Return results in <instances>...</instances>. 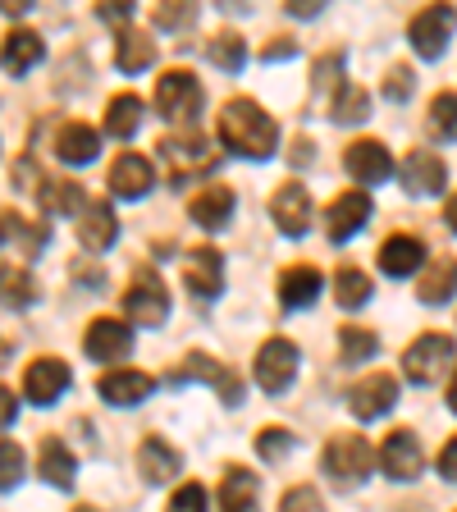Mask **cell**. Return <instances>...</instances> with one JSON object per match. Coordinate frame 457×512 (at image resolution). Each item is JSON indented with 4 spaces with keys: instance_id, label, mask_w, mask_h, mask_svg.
<instances>
[{
    "instance_id": "4dcf8cb0",
    "label": "cell",
    "mask_w": 457,
    "mask_h": 512,
    "mask_svg": "<svg viewBox=\"0 0 457 512\" xmlns=\"http://www.w3.org/2000/svg\"><path fill=\"white\" fill-rule=\"evenodd\" d=\"M156 60V42H151L142 28H124L115 42V64L124 69V74H142L147 64Z\"/></svg>"
},
{
    "instance_id": "c3c4849f",
    "label": "cell",
    "mask_w": 457,
    "mask_h": 512,
    "mask_svg": "<svg viewBox=\"0 0 457 512\" xmlns=\"http://www.w3.org/2000/svg\"><path fill=\"white\" fill-rule=\"evenodd\" d=\"M96 14L106 23H128L133 19V5H128V0H115V5H96Z\"/></svg>"
},
{
    "instance_id": "f907efd6",
    "label": "cell",
    "mask_w": 457,
    "mask_h": 512,
    "mask_svg": "<svg viewBox=\"0 0 457 512\" xmlns=\"http://www.w3.org/2000/svg\"><path fill=\"white\" fill-rule=\"evenodd\" d=\"M288 14H298V19H316L320 0H298V5H288Z\"/></svg>"
},
{
    "instance_id": "74e56055",
    "label": "cell",
    "mask_w": 457,
    "mask_h": 512,
    "mask_svg": "<svg viewBox=\"0 0 457 512\" xmlns=\"http://www.w3.org/2000/svg\"><path fill=\"white\" fill-rule=\"evenodd\" d=\"M37 197H42V206L51 215H69L74 206H83V188H78V183H69V179H42Z\"/></svg>"
},
{
    "instance_id": "7bdbcfd3",
    "label": "cell",
    "mask_w": 457,
    "mask_h": 512,
    "mask_svg": "<svg viewBox=\"0 0 457 512\" xmlns=\"http://www.w3.org/2000/svg\"><path fill=\"white\" fill-rule=\"evenodd\" d=\"M412 92H416V74L407 69V64H394L389 78H384V96H389V101H407Z\"/></svg>"
},
{
    "instance_id": "484cf974",
    "label": "cell",
    "mask_w": 457,
    "mask_h": 512,
    "mask_svg": "<svg viewBox=\"0 0 457 512\" xmlns=\"http://www.w3.org/2000/svg\"><path fill=\"white\" fill-rule=\"evenodd\" d=\"M220 512H261V485L247 467H229L220 480Z\"/></svg>"
},
{
    "instance_id": "6da1fadb",
    "label": "cell",
    "mask_w": 457,
    "mask_h": 512,
    "mask_svg": "<svg viewBox=\"0 0 457 512\" xmlns=\"http://www.w3.org/2000/svg\"><path fill=\"white\" fill-rule=\"evenodd\" d=\"M215 128H220L224 147L234 151V156H247V160H266V156H275V147H279L275 119L256 106L252 96H234V101L220 110V124Z\"/></svg>"
},
{
    "instance_id": "7c38bea8",
    "label": "cell",
    "mask_w": 457,
    "mask_h": 512,
    "mask_svg": "<svg viewBox=\"0 0 457 512\" xmlns=\"http://www.w3.org/2000/svg\"><path fill=\"white\" fill-rule=\"evenodd\" d=\"M83 348L92 362H119V357H128L133 352V330H128L119 316H96L92 325H87L83 334Z\"/></svg>"
},
{
    "instance_id": "603a6c76",
    "label": "cell",
    "mask_w": 457,
    "mask_h": 512,
    "mask_svg": "<svg viewBox=\"0 0 457 512\" xmlns=\"http://www.w3.org/2000/svg\"><path fill=\"white\" fill-rule=\"evenodd\" d=\"M96 151H101V133H96V128L78 124V119L55 128V156H60L64 165H87V160H96Z\"/></svg>"
},
{
    "instance_id": "5bb4252c",
    "label": "cell",
    "mask_w": 457,
    "mask_h": 512,
    "mask_svg": "<svg viewBox=\"0 0 457 512\" xmlns=\"http://www.w3.org/2000/svg\"><path fill=\"white\" fill-rule=\"evenodd\" d=\"M174 380H202L211 384L215 394H224V403L238 407V398H243V384L234 380V371L224 362H215V357H206V352H188L179 362V371H174Z\"/></svg>"
},
{
    "instance_id": "7a4b0ae2",
    "label": "cell",
    "mask_w": 457,
    "mask_h": 512,
    "mask_svg": "<svg viewBox=\"0 0 457 512\" xmlns=\"http://www.w3.org/2000/svg\"><path fill=\"white\" fill-rule=\"evenodd\" d=\"M320 467H325L330 480H339V485H362L375 467V453L362 435H334L325 444V453H320Z\"/></svg>"
},
{
    "instance_id": "7402d4cb",
    "label": "cell",
    "mask_w": 457,
    "mask_h": 512,
    "mask_svg": "<svg viewBox=\"0 0 457 512\" xmlns=\"http://www.w3.org/2000/svg\"><path fill=\"white\" fill-rule=\"evenodd\" d=\"M119 238V220H115V211H110V202H87L83 206V215H78V243L87 247V252H106L110 243Z\"/></svg>"
},
{
    "instance_id": "ffe728a7",
    "label": "cell",
    "mask_w": 457,
    "mask_h": 512,
    "mask_svg": "<svg viewBox=\"0 0 457 512\" xmlns=\"http://www.w3.org/2000/svg\"><path fill=\"white\" fill-rule=\"evenodd\" d=\"M398 174H403V188L412 192V197H435L448 179V165L435 156V151H407Z\"/></svg>"
},
{
    "instance_id": "d6a6232c",
    "label": "cell",
    "mask_w": 457,
    "mask_h": 512,
    "mask_svg": "<svg viewBox=\"0 0 457 512\" xmlns=\"http://www.w3.org/2000/svg\"><path fill=\"white\" fill-rule=\"evenodd\" d=\"M46 238H51V229H46V224L23 220L19 211H0V243H19L23 252H42Z\"/></svg>"
},
{
    "instance_id": "9a60e30c",
    "label": "cell",
    "mask_w": 457,
    "mask_h": 512,
    "mask_svg": "<svg viewBox=\"0 0 457 512\" xmlns=\"http://www.w3.org/2000/svg\"><path fill=\"white\" fill-rule=\"evenodd\" d=\"M69 380H74V375H69V366H64L60 357H37V362L23 371V394L37 407H51V403H60Z\"/></svg>"
},
{
    "instance_id": "30bf717a",
    "label": "cell",
    "mask_w": 457,
    "mask_h": 512,
    "mask_svg": "<svg viewBox=\"0 0 457 512\" xmlns=\"http://www.w3.org/2000/svg\"><path fill=\"white\" fill-rule=\"evenodd\" d=\"M380 467L389 480H416L426 467V453H421V439L416 430H389V439L380 444Z\"/></svg>"
},
{
    "instance_id": "9c48e42d",
    "label": "cell",
    "mask_w": 457,
    "mask_h": 512,
    "mask_svg": "<svg viewBox=\"0 0 457 512\" xmlns=\"http://www.w3.org/2000/svg\"><path fill=\"white\" fill-rule=\"evenodd\" d=\"M394 403H398V375H389V371H371L366 380H357L348 389V407L357 421H375V416H384Z\"/></svg>"
},
{
    "instance_id": "277c9868",
    "label": "cell",
    "mask_w": 457,
    "mask_h": 512,
    "mask_svg": "<svg viewBox=\"0 0 457 512\" xmlns=\"http://www.w3.org/2000/svg\"><path fill=\"white\" fill-rule=\"evenodd\" d=\"M124 311H128V320H138L147 330L165 325V316H170V293H165L156 270H138V275H133V284L124 288Z\"/></svg>"
},
{
    "instance_id": "cb8c5ba5",
    "label": "cell",
    "mask_w": 457,
    "mask_h": 512,
    "mask_svg": "<svg viewBox=\"0 0 457 512\" xmlns=\"http://www.w3.org/2000/svg\"><path fill=\"white\" fill-rule=\"evenodd\" d=\"M234 206H238L234 188H224V183H206V188L188 202V215H192V224H202V229H220V224H229Z\"/></svg>"
},
{
    "instance_id": "3957f363",
    "label": "cell",
    "mask_w": 457,
    "mask_h": 512,
    "mask_svg": "<svg viewBox=\"0 0 457 512\" xmlns=\"http://www.w3.org/2000/svg\"><path fill=\"white\" fill-rule=\"evenodd\" d=\"M156 110L174 124H192L197 110H202V83L188 69H165L156 78Z\"/></svg>"
},
{
    "instance_id": "d590c367",
    "label": "cell",
    "mask_w": 457,
    "mask_h": 512,
    "mask_svg": "<svg viewBox=\"0 0 457 512\" xmlns=\"http://www.w3.org/2000/svg\"><path fill=\"white\" fill-rule=\"evenodd\" d=\"M330 115L339 119V124H357V119H366L371 115V96H366V87L339 83V92H334V101H330Z\"/></svg>"
},
{
    "instance_id": "8d00e7d4",
    "label": "cell",
    "mask_w": 457,
    "mask_h": 512,
    "mask_svg": "<svg viewBox=\"0 0 457 512\" xmlns=\"http://www.w3.org/2000/svg\"><path fill=\"white\" fill-rule=\"evenodd\" d=\"M375 352H380V339H375L371 330H362V325H343L339 330V357L348 366H362Z\"/></svg>"
},
{
    "instance_id": "681fc988",
    "label": "cell",
    "mask_w": 457,
    "mask_h": 512,
    "mask_svg": "<svg viewBox=\"0 0 457 512\" xmlns=\"http://www.w3.org/2000/svg\"><path fill=\"white\" fill-rule=\"evenodd\" d=\"M14 416H19V398H14V389L0 384V426H10Z\"/></svg>"
},
{
    "instance_id": "ba28073f",
    "label": "cell",
    "mask_w": 457,
    "mask_h": 512,
    "mask_svg": "<svg viewBox=\"0 0 457 512\" xmlns=\"http://www.w3.org/2000/svg\"><path fill=\"white\" fill-rule=\"evenodd\" d=\"M371 211H375L371 192H362V188L339 192L330 202V211H325V234H330V243H348L352 234H362V224L371 220Z\"/></svg>"
},
{
    "instance_id": "4316f807",
    "label": "cell",
    "mask_w": 457,
    "mask_h": 512,
    "mask_svg": "<svg viewBox=\"0 0 457 512\" xmlns=\"http://www.w3.org/2000/svg\"><path fill=\"white\" fill-rule=\"evenodd\" d=\"M457 293V256H439V261H430L426 270H421V279H416V298L426 302V307H439V302H448Z\"/></svg>"
},
{
    "instance_id": "f546056e",
    "label": "cell",
    "mask_w": 457,
    "mask_h": 512,
    "mask_svg": "<svg viewBox=\"0 0 457 512\" xmlns=\"http://www.w3.org/2000/svg\"><path fill=\"white\" fill-rule=\"evenodd\" d=\"M37 471H42V480H51L55 490H69L78 476V462L60 439H42V448H37Z\"/></svg>"
},
{
    "instance_id": "ac0fdd59",
    "label": "cell",
    "mask_w": 457,
    "mask_h": 512,
    "mask_svg": "<svg viewBox=\"0 0 457 512\" xmlns=\"http://www.w3.org/2000/svg\"><path fill=\"white\" fill-rule=\"evenodd\" d=\"M151 389H156V380H151L147 371H133V366H115V371H106L96 380V394L106 398L110 407H133V403H142Z\"/></svg>"
},
{
    "instance_id": "836d02e7",
    "label": "cell",
    "mask_w": 457,
    "mask_h": 512,
    "mask_svg": "<svg viewBox=\"0 0 457 512\" xmlns=\"http://www.w3.org/2000/svg\"><path fill=\"white\" fill-rule=\"evenodd\" d=\"M32 298H37V284H32L28 266H19V261H0V302L14 307V311H23Z\"/></svg>"
},
{
    "instance_id": "f1b7e54d",
    "label": "cell",
    "mask_w": 457,
    "mask_h": 512,
    "mask_svg": "<svg viewBox=\"0 0 457 512\" xmlns=\"http://www.w3.org/2000/svg\"><path fill=\"white\" fill-rule=\"evenodd\" d=\"M320 288H325V275L316 266H288L279 275V302L284 307H311L320 298Z\"/></svg>"
},
{
    "instance_id": "f5cc1de1",
    "label": "cell",
    "mask_w": 457,
    "mask_h": 512,
    "mask_svg": "<svg viewBox=\"0 0 457 512\" xmlns=\"http://www.w3.org/2000/svg\"><path fill=\"white\" fill-rule=\"evenodd\" d=\"M284 55H293V46H288V42H275V46H266V60H284Z\"/></svg>"
},
{
    "instance_id": "4fadbf2b",
    "label": "cell",
    "mask_w": 457,
    "mask_h": 512,
    "mask_svg": "<svg viewBox=\"0 0 457 512\" xmlns=\"http://www.w3.org/2000/svg\"><path fill=\"white\" fill-rule=\"evenodd\" d=\"M160 156L170 160V174L174 179H188V174H206L215 165V151L206 147V138L197 133H170V138H160Z\"/></svg>"
},
{
    "instance_id": "11a10c76",
    "label": "cell",
    "mask_w": 457,
    "mask_h": 512,
    "mask_svg": "<svg viewBox=\"0 0 457 512\" xmlns=\"http://www.w3.org/2000/svg\"><path fill=\"white\" fill-rule=\"evenodd\" d=\"M74 512H96V508H74Z\"/></svg>"
},
{
    "instance_id": "52a82bcc",
    "label": "cell",
    "mask_w": 457,
    "mask_h": 512,
    "mask_svg": "<svg viewBox=\"0 0 457 512\" xmlns=\"http://www.w3.org/2000/svg\"><path fill=\"white\" fill-rule=\"evenodd\" d=\"M298 348L288 339H266L261 352H256V384L266 389V394H284L293 375H298Z\"/></svg>"
},
{
    "instance_id": "bcb514c9",
    "label": "cell",
    "mask_w": 457,
    "mask_h": 512,
    "mask_svg": "<svg viewBox=\"0 0 457 512\" xmlns=\"http://www.w3.org/2000/svg\"><path fill=\"white\" fill-rule=\"evenodd\" d=\"M192 14H197L192 5H183V10H179V5H160L156 23H160V28H183V23H192Z\"/></svg>"
},
{
    "instance_id": "816d5d0a",
    "label": "cell",
    "mask_w": 457,
    "mask_h": 512,
    "mask_svg": "<svg viewBox=\"0 0 457 512\" xmlns=\"http://www.w3.org/2000/svg\"><path fill=\"white\" fill-rule=\"evenodd\" d=\"M444 224H448V229H453V234H457V192H453V197H448V206H444Z\"/></svg>"
},
{
    "instance_id": "f6af8a7d",
    "label": "cell",
    "mask_w": 457,
    "mask_h": 512,
    "mask_svg": "<svg viewBox=\"0 0 457 512\" xmlns=\"http://www.w3.org/2000/svg\"><path fill=\"white\" fill-rule=\"evenodd\" d=\"M165 512H206V490L202 485H179V490H174V499H170V508Z\"/></svg>"
},
{
    "instance_id": "83f0119b",
    "label": "cell",
    "mask_w": 457,
    "mask_h": 512,
    "mask_svg": "<svg viewBox=\"0 0 457 512\" xmlns=\"http://www.w3.org/2000/svg\"><path fill=\"white\" fill-rule=\"evenodd\" d=\"M42 37H37V32L32 28H14L10 37H5V42H0V64H5V74H28L32 64L42 60Z\"/></svg>"
},
{
    "instance_id": "d4e9b609",
    "label": "cell",
    "mask_w": 457,
    "mask_h": 512,
    "mask_svg": "<svg viewBox=\"0 0 457 512\" xmlns=\"http://www.w3.org/2000/svg\"><path fill=\"white\" fill-rule=\"evenodd\" d=\"M421 261H426V243H421L416 234L384 238V247H380V270L384 275L403 279V275H412V270H421Z\"/></svg>"
},
{
    "instance_id": "ee69618b",
    "label": "cell",
    "mask_w": 457,
    "mask_h": 512,
    "mask_svg": "<svg viewBox=\"0 0 457 512\" xmlns=\"http://www.w3.org/2000/svg\"><path fill=\"white\" fill-rule=\"evenodd\" d=\"M279 512H325L320 508V494L311 485H293V490L279 499Z\"/></svg>"
},
{
    "instance_id": "d6986e66",
    "label": "cell",
    "mask_w": 457,
    "mask_h": 512,
    "mask_svg": "<svg viewBox=\"0 0 457 512\" xmlns=\"http://www.w3.org/2000/svg\"><path fill=\"white\" fill-rule=\"evenodd\" d=\"M183 284L197 293V298H215L224 288V256L215 247H192L183 256Z\"/></svg>"
},
{
    "instance_id": "8992f818",
    "label": "cell",
    "mask_w": 457,
    "mask_h": 512,
    "mask_svg": "<svg viewBox=\"0 0 457 512\" xmlns=\"http://www.w3.org/2000/svg\"><path fill=\"white\" fill-rule=\"evenodd\" d=\"M453 362V339L439 330H426V334H416V343L403 352V375L412 384H430L439 380V371Z\"/></svg>"
},
{
    "instance_id": "2e32d148",
    "label": "cell",
    "mask_w": 457,
    "mask_h": 512,
    "mask_svg": "<svg viewBox=\"0 0 457 512\" xmlns=\"http://www.w3.org/2000/svg\"><path fill=\"white\" fill-rule=\"evenodd\" d=\"M106 188L115 192V197H124V202H138V197H147V192L156 188V170H151L147 156H138V151H124V156L110 165Z\"/></svg>"
},
{
    "instance_id": "8fae6325",
    "label": "cell",
    "mask_w": 457,
    "mask_h": 512,
    "mask_svg": "<svg viewBox=\"0 0 457 512\" xmlns=\"http://www.w3.org/2000/svg\"><path fill=\"white\" fill-rule=\"evenodd\" d=\"M343 165H348V174L362 183V188H375V183H384L389 174H394V156H389V147H384L380 138L348 142V151H343Z\"/></svg>"
},
{
    "instance_id": "db71d44e",
    "label": "cell",
    "mask_w": 457,
    "mask_h": 512,
    "mask_svg": "<svg viewBox=\"0 0 457 512\" xmlns=\"http://www.w3.org/2000/svg\"><path fill=\"white\" fill-rule=\"evenodd\" d=\"M448 407L457 412V371H453V380H448Z\"/></svg>"
},
{
    "instance_id": "44dd1931",
    "label": "cell",
    "mask_w": 457,
    "mask_h": 512,
    "mask_svg": "<svg viewBox=\"0 0 457 512\" xmlns=\"http://www.w3.org/2000/svg\"><path fill=\"white\" fill-rule=\"evenodd\" d=\"M179 467H183V458H179V448H174L170 439H160V435L142 439L138 471H142V480H147V485H165V480H174V476H179Z\"/></svg>"
},
{
    "instance_id": "ab89813d",
    "label": "cell",
    "mask_w": 457,
    "mask_h": 512,
    "mask_svg": "<svg viewBox=\"0 0 457 512\" xmlns=\"http://www.w3.org/2000/svg\"><path fill=\"white\" fill-rule=\"evenodd\" d=\"M206 51H211V60L220 64L224 74H238V69L247 64V42L238 37V32H215Z\"/></svg>"
},
{
    "instance_id": "f35d334b",
    "label": "cell",
    "mask_w": 457,
    "mask_h": 512,
    "mask_svg": "<svg viewBox=\"0 0 457 512\" xmlns=\"http://www.w3.org/2000/svg\"><path fill=\"white\" fill-rule=\"evenodd\" d=\"M426 128L439 142H457V92H439L435 101H430Z\"/></svg>"
},
{
    "instance_id": "1f68e13d",
    "label": "cell",
    "mask_w": 457,
    "mask_h": 512,
    "mask_svg": "<svg viewBox=\"0 0 457 512\" xmlns=\"http://www.w3.org/2000/svg\"><path fill=\"white\" fill-rule=\"evenodd\" d=\"M142 96H133V92H119V96H110V106H106V133L110 138H133L142 128Z\"/></svg>"
},
{
    "instance_id": "7dc6e473",
    "label": "cell",
    "mask_w": 457,
    "mask_h": 512,
    "mask_svg": "<svg viewBox=\"0 0 457 512\" xmlns=\"http://www.w3.org/2000/svg\"><path fill=\"white\" fill-rule=\"evenodd\" d=\"M439 476H444V480H453V485H457V435L448 439V444H444V453H439Z\"/></svg>"
},
{
    "instance_id": "e0dca14e",
    "label": "cell",
    "mask_w": 457,
    "mask_h": 512,
    "mask_svg": "<svg viewBox=\"0 0 457 512\" xmlns=\"http://www.w3.org/2000/svg\"><path fill=\"white\" fill-rule=\"evenodd\" d=\"M270 215H275V224L284 229V234L302 238L311 224V192L302 188L298 179H288L275 188V197H270Z\"/></svg>"
},
{
    "instance_id": "b9f144b4",
    "label": "cell",
    "mask_w": 457,
    "mask_h": 512,
    "mask_svg": "<svg viewBox=\"0 0 457 512\" xmlns=\"http://www.w3.org/2000/svg\"><path fill=\"white\" fill-rule=\"evenodd\" d=\"M23 467H28V462H23V448L14 444V439H0V490H14L23 480Z\"/></svg>"
},
{
    "instance_id": "60d3db41",
    "label": "cell",
    "mask_w": 457,
    "mask_h": 512,
    "mask_svg": "<svg viewBox=\"0 0 457 512\" xmlns=\"http://www.w3.org/2000/svg\"><path fill=\"white\" fill-rule=\"evenodd\" d=\"M256 453L266 462H279L293 453V435H288L284 426H266V430H256Z\"/></svg>"
},
{
    "instance_id": "9f6ffc18",
    "label": "cell",
    "mask_w": 457,
    "mask_h": 512,
    "mask_svg": "<svg viewBox=\"0 0 457 512\" xmlns=\"http://www.w3.org/2000/svg\"><path fill=\"white\" fill-rule=\"evenodd\" d=\"M0 357H5V343H0Z\"/></svg>"
},
{
    "instance_id": "e575fe53",
    "label": "cell",
    "mask_w": 457,
    "mask_h": 512,
    "mask_svg": "<svg viewBox=\"0 0 457 512\" xmlns=\"http://www.w3.org/2000/svg\"><path fill=\"white\" fill-rule=\"evenodd\" d=\"M334 298H339V307H348V311L366 307V302L375 298L371 275H366V270H357V266H343L339 275H334Z\"/></svg>"
},
{
    "instance_id": "5b68a950",
    "label": "cell",
    "mask_w": 457,
    "mask_h": 512,
    "mask_svg": "<svg viewBox=\"0 0 457 512\" xmlns=\"http://www.w3.org/2000/svg\"><path fill=\"white\" fill-rule=\"evenodd\" d=\"M453 28H457V14L448 10V5H430V10L412 14L407 42H412V51L421 55V60H439V55L448 51V42H453Z\"/></svg>"
}]
</instances>
